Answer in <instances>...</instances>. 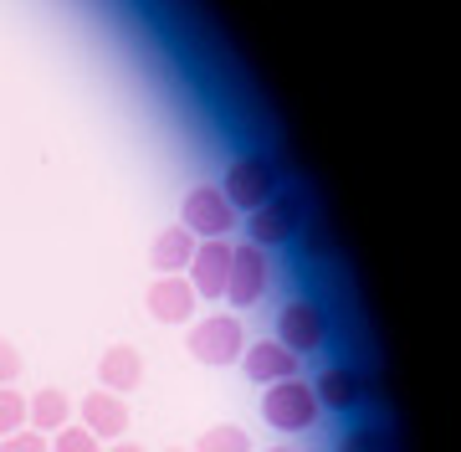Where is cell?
Returning <instances> with one entry per match:
<instances>
[{
  "mask_svg": "<svg viewBox=\"0 0 461 452\" xmlns=\"http://www.w3.org/2000/svg\"><path fill=\"white\" fill-rule=\"evenodd\" d=\"M185 329H190V335H185L190 360H200V365H211V370L236 365L241 350H247V329H241L236 314H205V318H195V324H185Z\"/></svg>",
  "mask_w": 461,
  "mask_h": 452,
  "instance_id": "obj_1",
  "label": "cell"
},
{
  "mask_svg": "<svg viewBox=\"0 0 461 452\" xmlns=\"http://www.w3.org/2000/svg\"><path fill=\"white\" fill-rule=\"evenodd\" d=\"M282 185H277V165L267 154H241L226 165V180H221V196H226L230 211H257L262 201H272Z\"/></svg>",
  "mask_w": 461,
  "mask_h": 452,
  "instance_id": "obj_2",
  "label": "cell"
},
{
  "mask_svg": "<svg viewBox=\"0 0 461 452\" xmlns=\"http://www.w3.org/2000/svg\"><path fill=\"white\" fill-rule=\"evenodd\" d=\"M318 396L308 381H277L262 391V417L267 427H277V432H308L318 421Z\"/></svg>",
  "mask_w": 461,
  "mask_h": 452,
  "instance_id": "obj_3",
  "label": "cell"
},
{
  "mask_svg": "<svg viewBox=\"0 0 461 452\" xmlns=\"http://www.w3.org/2000/svg\"><path fill=\"white\" fill-rule=\"evenodd\" d=\"M303 232V201H297L293 190H277L272 201H262L257 211H251V226H247V242L251 247H287L293 236Z\"/></svg>",
  "mask_w": 461,
  "mask_h": 452,
  "instance_id": "obj_4",
  "label": "cell"
},
{
  "mask_svg": "<svg viewBox=\"0 0 461 452\" xmlns=\"http://www.w3.org/2000/svg\"><path fill=\"white\" fill-rule=\"evenodd\" d=\"M180 226L195 242H215V236L236 232V211L226 206V196H221V185H195L190 196H185L180 206Z\"/></svg>",
  "mask_w": 461,
  "mask_h": 452,
  "instance_id": "obj_5",
  "label": "cell"
},
{
  "mask_svg": "<svg viewBox=\"0 0 461 452\" xmlns=\"http://www.w3.org/2000/svg\"><path fill=\"white\" fill-rule=\"evenodd\" d=\"M329 339V318H323V309H318L313 299H293L277 309V345L282 350H293L297 360L308 350H318Z\"/></svg>",
  "mask_w": 461,
  "mask_h": 452,
  "instance_id": "obj_6",
  "label": "cell"
},
{
  "mask_svg": "<svg viewBox=\"0 0 461 452\" xmlns=\"http://www.w3.org/2000/svg\"><path fill=\"white\" fill-rule=\"evenodd\" d=\"M267 283H272V263H267V252H262V247H251V242L230 247L226 299L236 303V309H251V303L267 293Z\"/></svg>",
  "mask_w": 461,
  "mask_h": 452,
  "instance_id": "obj_7",
  "label": "cell"
},
{
  "mask_svg": "<svg viewBox=\"0 0 461 452\" xmlns=\"http://www.w3.org/2000/svg\"><path fill=\"white\" fill-rule=\"evenodd\" d=\"M226 272H230V242L215 236V242H195L190 252V268H185V283L195 288V299H226Z\"/></svg>",
  "mask_w": 461,
  "mask_h": 452,
  "instance_id": "obj_8",
  "label": "cell"
},
{
  "mask_svg": "<svg viewBox=\"0 0 461 452\" xmlns=\"http://www.w3.org/2000/svg\"><path fill=\"white\" fill-rule=\"evenodd\" d=\"M77 421L108 447L118 437H129V401L113 396V391H87L83 401H77Z\"/></svg>",
  "mask_w": 461,
  "mask_h": 452,
  "instance_id": "obj_9",
  "label": "cell"
},
{
  "mask_svg": "<svg viewBox=\"0 0 461 452\" xmlns=\"http://www.w3.org/2000/svg\"><path fill=\"white\" fill-rule=\"evenodd\" d=\"M144 303H149V314L159 318V324H195V309H200L195 288L185 283V272H175V278H154L149 293H144Z\"/></svg>",
  "mask_w": 461,
  "mask_h": 452,
  "instance_id": "obj_10",
  "label": "cell"
},
{
  "mask_svg": "<svg viewBox=\"0 0 461 452\" xmlns=\"http://www.w3.org/2000/svg\"><path fill=\"white\" fill-rule=\"evenodd\" d=\"M241 370L257 385H277V381H297V355L282 350L277 339H257L251 350H241Z\"/></svg>",
  "mask_w": 461,
  "mask_h": 452,
  "instance_id": "obj_11",
  "label": "cell"
},
{
  "mask_svg": "<svg viewBox=\"0 0 461 452\" xmlns=\"http://www.w3.org/2000/svg\"><path fill=\"white\" fill-rule=\"evenodd\" d=\"M139 381H144V355L133 350V345H108L103 360H98V385L103 391L123 396V391H139Z\"/></svg>",
  "mask_w": 461,
  "mask_h": 452,
  "instance_id": "obj_12",
  "label": "cell"
},
{
  "mask_svg": "<svg viewBox=\"0 0 461 452\" xmlns=\"http://www.w3.org/2000/svg\"><path fill=\"white\" fill-rule=\"evenodd\" d=\"M190 252H195V236L185 232V226H165V232L149 242V268H154V278L185 272L190 268Z\"/></svg>",
  "mask_w": 461,
  "mask_h": 452,
  "instance_id": "obj_13",
  "label": "cell"
},
{
  "mask_svg": "<svg viewBox=\"0 0 461 452\" xmlns=\"http://www.w3.org/2000/svg\"><path fill=\"white\" fill-rule=\"evenodd\" d=\"M72 411H77V406H72V396H67V391H57V385H47V391H36V396H26V427H32V432H62L67 421H72Z\"/></svg>",
  "mask_w": 461,
  "mask_h": 452,
  "instance_id": "obj_14",
  "label": "cell"
},
{
  "mask_svg": "<svg viewBox=\"0 0 461 452\" xmlns=\"http://www.w3.org/2000/svg\"><path fill=\"white\" fill-rule=\"evenodd\" d=\"M313 396H318V406H329V411H348V406H359L364 381L354 375V370H344V365H329L313 381Z\"/></svg>",
  "mask_w": 461,
  "mask_h": 452,
  "instance_id": "obj_15",
  "label": "cell"
},
{
  "mask_svg": "<svg viewBox=\"0 0 461 452\" xmlns=\"http://www.w3.org/2000/svg\"><path fill=\"white\" fill-rule=\"evenodd\" d=\"M190 452H251V437L241 432V427L221 421V427H211V432H200Z\"/></svg>",
  "mask_w": 461,
  "mask_h": 452,
  "instance_id": "obj_16",
  "label": "cell"
},
{
  "mask_svg": "<svg viewBox=\"0 0 461 452\" xmlns=\"http://www.w3.org/2000/svg\"><path fill=\"white\" fill-rule=\"evenodd\" d=\"M51 452H103V442L87 432L83 421H67L62 432H51Z\"/></svg>",
  "mask_w": 461,
  "mask_h": 452,
  "instance_id": "obj_17",
  "label": "cell"
},
{
  "mask_svg": "<svg viewBox=\"0 0 461 452\" xmlns=\"http://www.w3.org/2000/svg\"><path fill=\"white\" fill-rule=\"evenodd\" d=\"M26 427V396L11 391V385H0V437H11Z\"/></svg>",
  "mask_w": 461,
  "mask_h": 452,
  "instance_id": "obj_18",
  "label": "cell"
},
{
  "mask_svg": "<svg viewBox=\"0 0 461 452\" xmlns=\"http://www.w3.org/2000/svg\"><path fill=\"white\" fill-rule=\"evenodd\" d=\"M339 452H390V447H384V432H379V427H354V432L339 442Z\"/></svg>",
  "mask_w": 461,
  "mask_h": 452,
  "instance_id": "obj_19",
  "label": "cell"
},
{
  "mask_svg": "<svg viewBox=\"0 0 461 452\" xmlns=\"http://www.w3.org/2000/svg\"><path fill=\"white\" fill-rule=\"evenodd\" d=\"M0 452H47V437L32 432V427H21V432L0 437Z\"/></svg>",
  "mask_w": 461,
  "mask_h": 452,
  "instance_id": "obj_20",
  "label": "cell"
},
{
  "mask_svg": "<svg viewBox=\"0 0 461 452\" xmlns=\"http://www.w3.org/2000/svg\"><path fill=\"white\" fill-rule=\"evenodd\" d=\"M16 375H21V350H16L5 335H0V385H11Z\"/></svg>",
  "mask_w": 461,
  "mask_h": 452,
  "instance_id": "obj_21",
  "label": "cell"
},
{
  "mask_svg": "<svg viewBox=\"0 0 461 452\" xmlns=\"http://www.w3.org/2000/svg\"><path fill=\"white\" fill-rule=\"evenodd\" d=\"M308 247H313V252H329V232H323V226H313V232H308Z\"/></svg>",
  "mask_w": 461,
  "mask_h": 452,
  "instance_id": "obj_22",
  "label": "cell"
},
{
  "mask_svg": "<svg viewBox=\"0 0 461 452\" xmlns=\"http://www.w3.org/2000/svg\"><path fill=\"white\" fill-rule=\"evenodd\" d=\"M103 452H144V447H139V442H129V437H118V442H108Z\"/></svg>",
  "mask_w": 461,
  "mask_h": 452,
  "instance_id": "obj_23",
  "label": "cell"
},
{
  "mask_svg": "<svg viewBox=\"0 0 461 452\" xmlns=\"http://www.w3.org/2000/svg\"><path fill=\"white\" fill-rule=\"evenodd\" d=\"M267 452H293V447H267Z\"/></svg>",
  "mask_w": 461,
  "mask_h": 452,
  "instance_id": "obj_24",
  "label": "cell"
},
{
  "mask_svg": "<svg viewBox=\"0 0 461 452\" xmlns=\"http://www.w3.org/2000/svg\"><path fill=\"white\" fill-rule=\"evenodd\" d=\"M165 452H190V447H165Z\"/></svg>",
  "mask_w": 461,
  "mask_h": 452,
  "instance_id": "obj_25",
  "label": "cell"
}]
</instances>
